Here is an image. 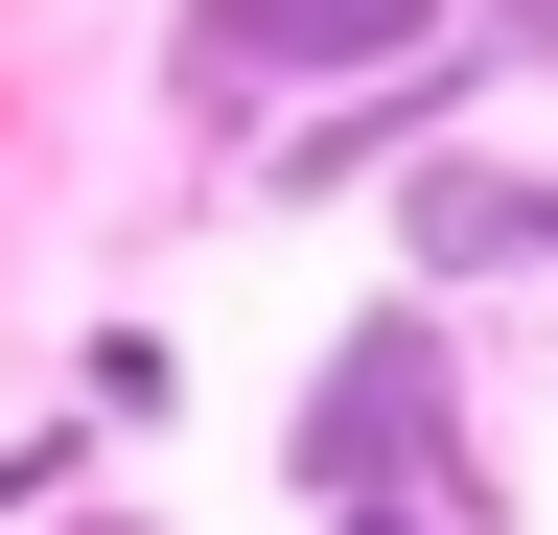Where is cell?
<instances>
[{"instance_id":"cell-1","label":"cell","mask_w":558,"mask_h":535,"mask_svg":"<svg viewBox=\"0 0 558 535\" xmlns=\"http://www.w3.org/2000/svg\"><path fill=\"white\" fill-rule=\"evenodd\" d=\"M418 373H442V326H349V373L303 396V442H279V465H303V512H396V489H442L465 535H488V489H465V442H442V396H418Z\"/></svg>"},{"instance_id":"cell-2","label":"cell","mask_w":558,"mask_h":535,"mask_svg":"<svg viewBox=\"0 0 558 535\" xmlns=\"http://www.w3.org/2000/svg\"><path fill=\"white\" fill-rule=\"evenodd\" d=\"M418 24H442V0H186V71L209 94H303V71H373V47H418Z\"/></svg>"},{"instance_id":"cell-3","label":"cell","mask_w":558,"mask_h":535,"mask_svg":"<svg viewBox=\"0 0 558 535\" xmlns=\"http://www.w3.org/2000/svg\"><path fill=\"white\" fill-rule=\"evenodd\" d=\"M512 256H558V163H442L418 186V280H512Z\"/></svg>"},{"instance_id":"cell-4","label":"cell","mask_w":558,"mask_h":535,"mask_svg":"<svg viewBox=\"0 0 558 535\" xmlns=\"http://www.w3.org/2000/svg\"><path fill=\"white\" fill-rule=\"evenodd\" d=\"M465 47H488V71H558V0H488Z\"/></svg>"},{"instance_id":"cell-5","label":"cell","mask_w":558,"mask_h":535,"mask_svg":"<svg viewBox=\"0 0 558 535\" xmlns=\"http://www.w3.org/2000/svg\"><path fill=\"white\" fill-rule=\"evenodd\" d=\"M326 535H465V512H326Z\"/></svg>"},{"instance_id":"cell-6","label":"cell","mask_w":558,"mask_h":535,"mask_svg":"<svg viewBox=\"0 0 558 535\" xmlns=\"http://www.w3.org/2000/svg\"><path fill=\"white\" fill-rule=\"evenodd\" d=\"M117 535H140V512H117Z\"/></svg>"}]
</instances>
